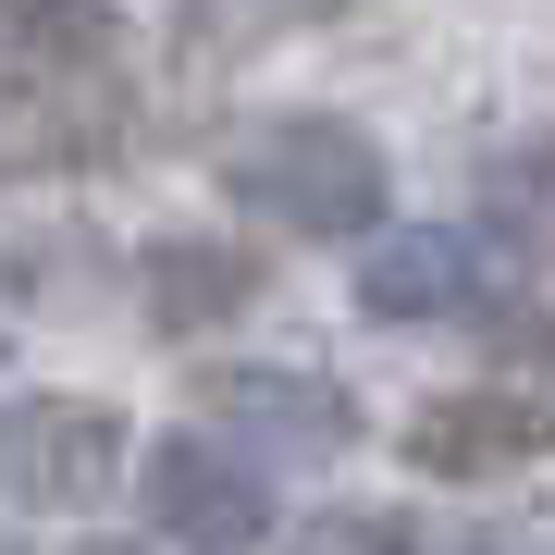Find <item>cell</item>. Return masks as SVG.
Instances as JSON below:
<instances>
[{
    "instance_id": "12",
    "label": "cell",
    "mask_w": 555,
    "mask_h": 555,
    "mask_svg": "<svg viewBox=\"0 0 555 555\" xmlns=\"http://www.w3.org/2000/svg\"><path fill=\"white\" fill-rule=\"evenodd\" d=\"M0 555H13V543H0Z\"/></svg>"
},
{
    "instance_id": "3",
    "label": "cell",
    "mask_w": 555,
    "mask_h": 555,
    "mask_svg": "<svg viewBox=\"0 0 555 555\" xmlns=\"http://www.w3.org/2000/svg\"><path fill=\"white\" fill-rule=\"evenodd\" d=\"M408 456L433 481H494V469H518V456H555V383H481V396L420 408Z\"/></svg>"
},
{
    "instance_id": "5",
    "label": "cell",
    "mask_w": 555,
    "mask_h": 555,
    "mask_svg": "<svg viewBox=\"0 0 555 555\" xmlns=\"http://www.w3.org/2000/svg\"><path fill=\"white\" fill-rule=\"evenodd\" d=\"M112 469H124V420L112 408H38L13 433V481L38 506H87V494H112Z\"/></svg>"
},
{
    "instance_id": "10",
    "label": "cell",
    "mask_w": 555,
    "mask_h": 555,
    "mask_svg": "<svg viewBox=\"0 0 555 555\" xmlns=\"http://www.w3.org/2000/svg\"><path fill=\"white\" fill-rule=\"evenodd\" d=\"M284 13H309V0H185V50H222V38H247V25H284Z\"/></svg>"
},
{
    "instance_id": "2",
    "label": "cell",
    "mask_w": 555,
    "mask_h": 555,
    "mask_svg": "<svg viewBox=\"0 0 555 555\" xmlns=\"http://www.w3.org/2000/svg\"><path fill=\"white\" fill-rule=\"evenodd\" d=\"M137 494H149V518H160V543H173V555H247L259 531H272V481H259L247 456L198 444V433L160 444Z\"/></svg>"
},
{
    "instance_id": "4",
    "label": "cell",
    "mask_w": 555,
    "mask_h": 555,
    "mask_svg": "<svg viewBox=\"0 0 555 555\" xmlns=\"http://www.w3.org/2000/svg\"><path fill=\"white\" fill-rule=\"evenodd\" d=\"M481 297V247L469 235H383L358 259V309L371 321H444Z\"/></svg>"
},
{
    "instance_id": "7",
    "label": "cell",
    "mask_w": 555,
    "mask_h": 555,
    "mask_svg": "<svg viewBox=\"0 0 555 555\" xmlns=\"http://www.w3.org/2000/svg\"><path fill=\"white\" fill-rule=\"evenodd\" d=\"M112 50V0H0V62L25 75H75Z\"/></svg>"
},
{
    "instance_id": "11",
    "label": "cell",
    "mask_w": 555,
    "mask_h": 555,
    "mask_svg": "<svg viewBox=\"0 0 555 555\" xmlns=\"http://www.w3.org/2000/svg\"><path fill=\"white\" fill-rule=\"evenodd\" d=\"M75 555H149V543H75Z\"/></svg>"
},
{
    "instance_id": "1",
    "label": "cell",
    "mask_w": 555,
    "mask_h": 555,
    "mask_svg": "<svg viewBox=\"0 0 555 555\" xmlns=\"http://www.w3.org/2000/svg\"><path fill=\"white\" fill-rule=\"evenodd\" d=\"M222 173H235V198L272 210L284 235H371L383 222V149L358 137V124H321V112L247 137Z\"/></svg>"
},
{
    "instance_id": "8",
    "label": "cell",
    "mask_w": 555,
    "mask_h": 555,
    "mask_svg": "<svg viewBox=\"0 0 555 555\" xmlns=\"http://www.w3.org/2000/svg\"><path fill=\"white\" fill-rule=\"evenodd\" d=\"M222 408H235V420H272V433H309V444L346 433V408L321 396V383H297V371H222Z\"/></svg>"
},
{
    "instance_id": "9",
    "label": "cell",
    "mask_w": 555,
    "mask_h": 555,
    "mask_svg": "<svg viewBox=\"0 0 555 555\" xmlns=\"http://www.w3.org/2000/svg\"><path fill=\"white\" fill-rule=\"evenodd\" d=\"M284 555H420L408 543V518H371V506H346V518H309Z\"/></svg>"
},
{
    "instance_id": "6",
    "label": "cell",
    "mask_w": 555,
    "mask_h": 555,
    "mask_svg": "<svg viewBox=\"0 0 555 555\" xmlns=\"http://www.w3.org/2000/svg\"><path fill=\"white\" fill-rule=\"evenodd\" d=\"M247 297H259V259L247 247H210V235L149 247V321L160 334H210V321H235Z\"/></svg>"
}]
</instances>
